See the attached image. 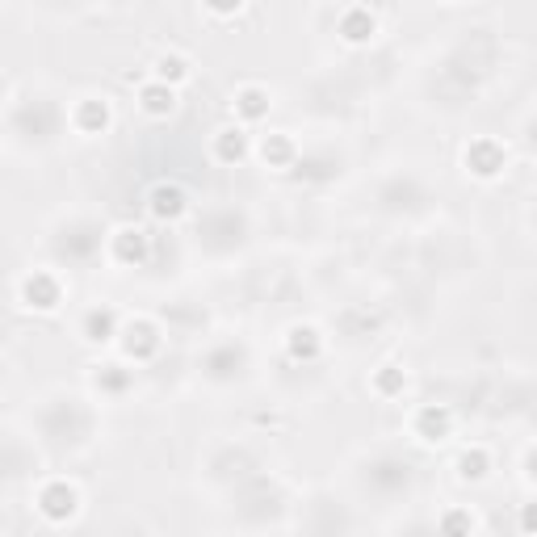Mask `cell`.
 <instances>
[{
	"mask_svg": "<svg viewBox=\"0 0 537 537\" xmlns=\"http://www.w3.org/2000/svg\"><path fill=\"white\" fill-rule=\"evenodd\" d=\"M17 303L26 307V311L51 315V311L63 307V282H59L51 269H30V273L17 282Z\"/></svg>",
	"mask_w": 537,
	"mask_h": 537,
	"instance_id": "obj_1",
	"label": "cell"
},
{
	"mask_svg": "<svg viewBox=\"0 0 537 537\" xmlns=\"http://www.w3.org/2000/svg\"><path fill=\"white\" fill-rule=\"evenodd\" d=\"M34 508H38V517L47 521V525H68L76 512H80V491L68 479H47V483L38 487Z\"/></svg>",
	"mask_w": 537,
	"mask_h": 537,
	"instance_id": "obj_2",
	"label": "cell"
},
{
	"mask_svg": "<svg viewBox=\"0 0 537 537\" xmlns=\"http://www.w3.org/2000/svg\"><path fill=\"white\" fill-rule=\"evenodd\" d=\"M462 164H466V173L475 181H496V177H504L508 147L500 139H491V135H479V139H470L462 147Z\"/></svg>",
	"mask_w": 537,
	"mask_h": 537,
	"instance_id": "obj_3",
	"label": "cell"
},
{
	"mask_svg": "<svg viewBox=\"0 0 537 537\" xmlns=\"http://www.w3.org/2000/svg\"><path fill=\"white\" fill-rule=\"evenodd\" d=\"M68 126L80 135V139H97L105 135L114 126V110H110V101L97 97V93H84L72 101V110H68Z\"/></svg>",
	"mask_w": 537,
	"mask_h": 537,
	"instance_id": "obj_4",
	"label": "cell"
},
{
	"mask_svg": "<svg viewBox=\"0 0 537 537\" xmlns=\"http://www.w3.org/2000/svg\"><path fill=\"white\" fill-rule=\"evenodd\" d=\"M147 256H152V235H147L143 227L118 223V227L110 231V261H114V265L135 269V265L147 261Z\"/></svg>",
	"mask_w": 537,
	"mask_h": 537,
	"instance_id": "obj_5",
	"label": "cell"
},
{
	"mask_svg": "<svg viewBox=\"0 0 537 537\" xmlns=\"http://www.w3.org/2000/svg\"><path fill=\"white\" fill-rule=\"evenodd\" d=\"M118 349L126 361H152L160 353V328L152 324V319H131V324L118 328Z\"/></svg>",
	"mask_w": 537,
	"mask_h": 537,
	"instance_id": "obj_6",
	"label": "cell"
},
{
	"mask_svg": "<svg viewBox=\"0 0 537 537\" xmlns=\"http://www.w3.org/2000/svg\"><path fill=\"white\" fill-rule=\"evenodd\" d=\"M336 34H340V42H349V47H370L378 38V9L345 5L336 13Z\"/></svg>",
	"mask_w": 537,
	"mask_h": 537,
	"instance_id": "obj_7",
	"label": "cell"
},
{
	"mask_svg": "<svg viewBox=\"0 0 537 537\" xmlns=\"http://www.w3.org/2000/svg\"><path fill=\"white\" fill-rule=\"evenodd\" d=\"M143 202H147V214H152L156 223H177V219H185V210H189V193L177 181H156L152 189H147Z\"/></svg>",
	"mask_w": 537,
	"mask_h": 537,
	"instance_id": "obj_8",
	"label": "cell"
},
{
	"mask_svg": "<svg viewBox=\"0 0 537 537\" xmlns=\"http://www.w3.org/2000/svg\"><path fill=\"white\" fill-rule=\"evenodd\" d=\"M412 437L424 441V445H441L449 433H454V412H449L445 403H424L412 412Z\"/></svg>",
	"mask_w": 537,
	"mask_h": 537,
	"instance_id": "obj_9",
	"label": "cell"
},
{
	"mask_svg": "<svg viewBox=\"0 0 537 537\" xmlns=\"http://www.w3.org/2000/svg\"><path fill=\"white\" fill-rule=\"evenodd\" d=\"M269 89L265 84H240V89H235V97H231V114H235V126H248L252 122H261V118H269Z\"/></svg>",
	"mask_w": 537,
	"mask_h": 537,
	"instance_id": "obj_10",
	"label": "cell"
},
{
	"mask_svg": "<svg viewBox=\"0 0 537 537\" xmlns=\"http://www.w3.org/2000/svg\"><path fill=\"white\" fill-rule=\"evenodd\" d=\"M210 156L227 168L244 164L252 156V135L244 131V126H223V131H214V139H210Z\"/></svg>",
	"mask_w": 537,
	"mask_h": 537,
	"instance_id": "obj_11",
	"label": "cell"
},
{
	"mask_svg": "<svg viewBox=\"0 0 537 537\" xmlns=\"http://www.w3.org/2000/svg\"><path fill=\"white\" fill-rule=\"evenodd\" d=\"M135 101H139V110H143L147 118H168V114L177 110V89H168V84H160V80L147 76V80L139 84Z\"/></svg>",
	"mask_w": 537,
	"mask_h": 537,
	"instance_id": "obj_12",
	"label": "cell"
},
{
	"mask_svg": "<svg viewBox=\"0 0 537 537\" xmlns=\"http://www.w3.org/2000/svg\"><path fill=\"white\" fill-rule=\"evenodd\" d=\"M118 311L114 307H89L80 319V336L89 340V345H110V340L118 336Z\"/></svg>",
	"mask_w": 537,
	"mask_h": 537,
	"instance_id": "obj_13",
	"label": "cell"
},
{
	"mask_svg": "<svg viewBox=\"0 0 537 537\" xmlns=\"http://www.w3.org/2000/svg\"><path fill=\"white\" fill-rule=\"evenodd\" d=\"M319 353H324V336H319L315 324H294L286 332V357L290 361H319Z\"/></svg>",
	"mask_w": 537,
	"mask_h": 537,
	"instance_id": "obj_14",
	"label": "cell"
},
{
	"mask_svg": "<svg viewBox=\"0 0 537 537\" xmlns=\"http://www.w3.org/2000/svg\"><path fill=\"white\" fill-rule=\"evenodd\" d=\"M252 152H256V160H261L265 168H290V164L298 160V147H294V139H290V135H282V131L261 135V143H256Z\"/></svg>",
	"mask_w": 537,
	"mask_h": 537,
	"instance_id": "obj_15",
	"label": "cell"
},
{
	"mask_svg": "<svg viewBox=\"0 0 537 537\" xmlns=\"http://www.w3.org/2000/svg\"><path fill=\"white\" fill-rule=\"evenodd\" d=\"M152 80L168 84V89H181V84L189 80V59H185V55H177V51L156 55V63H152Z\"/></svg>",
	"mask_w": 537,
	"mask_h": 537,
	"instance_id": "obj_16",
	"label": "cell"
},
{
	"mask_svg": "<svg viewBox=\"0 0 537 537\" xmlns=\"http://www.w3.org/2000/svg\"><path fill=\"white\" fill-rule=\"evenodd\" d=\"M475 529H479L475 512H470V508H462V504L445 508L441 517H437V533H441V537H475Z\"/></svg>",
	"mask_w": 537,
	"mask_h": 537,
	"instance_id": "obj_17",
	"label": "cell"
},
{
	"mask_svg": "<svg viewBox=\"0 0 537 537\" xmlns=\"http://www.w3.org/2000/svg\"><path fill=\"white\" fill-rule=\"evenodd\" d=\"M487 470H491V454L483 445H470V449H462V454H458V479L462 483H483Z\"/></svg>",
	"mask_w": 537,
	"mask_h": 537,
	"instance_id": "obj_18",
	"label": "cell"
},
{
	"mask_svg": "<svg viewBox=\"0 0 537 537\" xmlns=\"http://www.w3.org/2000/svg\"><path fill=\"white\" fill-rule=\"evenodd\" d=\"M403 386H407V374L399 370V365H382V370H374V378H370V391L378 399H399Z\"/></svg>",
	"mask_w": 537,
	"mask_h": 537,
	"instance_id": "obj_19",
	"label": "cell"
}]
</instances>
